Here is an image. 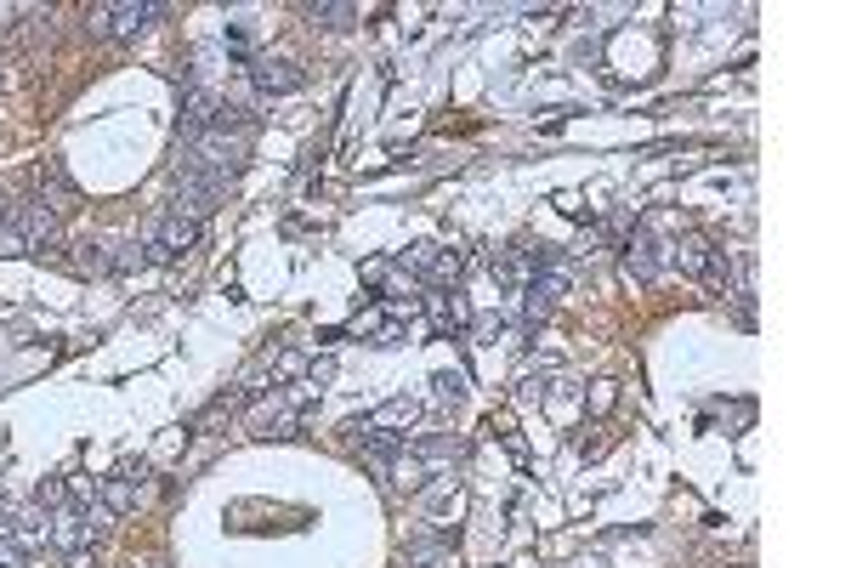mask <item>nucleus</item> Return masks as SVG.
<instances>
[{"label": "nucleus", "instance_id": "obj_23", "mask_svg": "<svg viewBox=\"0 0 851 568\" xmlns=\"http://www.w3.org/2000/svg\"><path fill=\"white\" fill-rule=\"evenodd\" d=\"M69 568H97V551H74V557H69Z\"/></svg>", "mask_w": 851, "mask_h": 568}, {"label": "nucleus", "instance_id": "obj_16", "mask_svg": "<svg viewBox=\"0 0 851 568\" xmlns=\"http://www.w3.org/2000/svg\"><path fill=\"white\" fill-rule=\"evenodd\" d=\"M432 404H437V409L466 404V375H460V369H437V375H432Z\"/></svg>", "mask_w": 851, "mask_h": 568}, {"label": "nucleus", "instance_id": "obj_7", "mask_svg": "<svg viewBox=\"0 0 851 568\" xmlns=\"http://www.w3.org/2000/svg\"><path fill=\"white\" fill-rule=\"evenodd\" d=\"M34 194H40V205L52 211V216H69V211L80 205V187H74V176L63 171V160H45V165L34 171Z\"/></svg>", "mask_w": 851, "mask_h": 568}, {"label": "nucleus", "instance_id": "obj_25", "mask_svg": "<svg viewBox=\"0 0 851 568\" xmlns=\"http://www.w3.org/2000/svg\"><path fill=\"white\" fill-rule=\"evenodd\" d=\"M0 506H7V484H0Z\"/></svg>", "mask_w": 851, "mask_h": 568}, {"label": "nucleus", "instance_id": "obj_17", "mask_svg": "<svg viewBox=\"0 0 851 568\" xmlns=\"http://www.w3.org/2000/svg\"><path fill=\"white\" fill-rule=\"evenodd\" d=\"M472 336H477V347H499V342H506L511 336V329H506V318H472Z\"/></svg>", "mask_w": 851, "mask_h": 568}, {"label": "nucleus", "instance_id": "obj_2", "mask_svg": "<svg viewBox=\"0 0 851 568\" xmlns=\"http://www.w3.org/2000/svg\"><path fill=\"white\" fill-rule=\"evenodd\" d=\"M404 273L426 278V291H448V284H460V273H466V251L443 245V240H421V245L404 251Z\"/></svg>", "mask_w": 851, "mask_h": 568}, {"label": "nucleus", "instance_id": "obj_5", "mask_svg": "<svg viewBox=\"0 0 851 568\" xmlns=\"http://www.w3.org/2000/svg\"><path fill=\"white\" fill-rule=\"evenodd\" d=\"M193 240H199V222H188V216H160L154 222V233H148V256H154V262H176V256H188L193 251Z\"/></svg>", "mask_w": 851, "mask_h": 568}, {"label": "nucleus", "instance_id": "obj_8", "mask_svg": "<svg viewBox=\"0 0 851 568\" xmlns=\"http://www.w3.org/2000/svg\"><path fill=\"white\" fill-rule=\"evenodd\" d=\"M216 125H222V98L211 85H188V98H182V142L205 136Z\"/></svg>", "mask_w": 851, "mask_h": 568}, {"label": "nucleus", "instance_id": "obj_27", "mask_svg": "<svg viewBox=\"0 0 851 568\" xmlns=\"http://www.w3.org/2000/svg\"><path fill=\"white\" fill-rule=\"evenodd\" d=\"M154 568H160V562H154Z\"/></svg>", "mask_w": 851, "mask_h": 568}, {"label": "nucleus", "instance_id": "obj_15", "mask_svg": "<svg viewBox=\"0 0 851 568\" xmlns=\"http://www.w3.org/2000/svg\"><path fill=\"white\" fill-rule=\"evenodd\" d=\"M250 80H256V91H267V98H278V91H295V85H302V69H295V63H256V69H250Z\"/></svg>", "mask_w": 851, "mask_h": 568}, {"label": "nucleus", "instance_id": "obj_12", "mask_svg": "<svg viewBox=\"0 0 851 568\" xmlns=\"http://www.w3.org/2000/svg\"><path fill=\"white\" fill-rule=\"evenodd\" d=\"M563 291H568V267H550V273H534V278H528V302H523L528 324L550 318V307H557V302H563Z\"/></svg>", "mask_w": 851, "mask_h": 568}, {"label": "nucleus", "instance_id": "obj_1", "mask_svg": "<svg viewBox=\"0 0 851 568\" xmlns=\"http://www.w3.org/2000/svg\"><path fill=\"white\" fill-rule=\"evenodd\" d=\"M63 240V216H52L40 200L12 205L0 222V256H29V251H52Z\"/></svg>", "mask_w": 851, "mask_h": 568}, {"label": "nucleus", "instance_id": "obj_24", "mask_svg": "<svg viewBox=\"0 0 851 568\" xmlns=\"http://www.w3.org/2000/svg\"><path fill=\"white\" fill-rule=\"evenodd\" d=\"M579 568H608V562H602V557H585V562H579Z\"/></svg>", "mask_w": 851, "mask_h": 568}, {"label": "nucleus", "instance_id": "obj_11", "mask_svg": "<svg viewBox=\"0 0 851 568\" xmlns=\"http://www.w3.org/2000/svg\"><path fill=\"white\" fill-rule=\"evenodd\" d=\"M250 426H256V433H295V426H302V398H290L284 387H273V398L256 404Z\"/></svg>", "mask_w": 851, "mask_h": 568}, {"label": "nucleus", "instance_id": "obj_21", "mask_svg": "<svg viewBox=\"0 0 851 568\" xmlns=\"http://www.w3.org/2000/svg\"><path fill=\"white\" fill-rule=\"evenodd\" d=\"M307 18H324L330 29H341L346 18H353V7H307Z\"/></svg>", "mask_w": 851, "mask_h": 568}, {"label": "nucleus", "instance_id": "obj_4", "mask_svg": "<svg viewBox=\"0 0 851 568\" xmlns=\"http://www.w3.org/2000/svg\"><path fill=\"white\" fill-rule=\"evenodd\" d=\"M619 262H625V273H630L636 284H654V278L665 273L670 251L659 245V233H647V227H636V233H630V240L619 245Z\"/></svg>", "mask_w": 851, "mask_h": 568}, {"label": "nucleus", "instance_id": "obj_3", "mask_svg": "<svg viewBox=\"0 0 851 568\" xmlns=\"http://www.w3.org/2000/svg\"><path fill=\"white\" fill-rule=\"evenodd\" d=\"M160 12H165L160 0H120V7H97L91 12V29L109 34V40H131V34H142L148 23H154Z\"/></svg>", "mask_w": 851, "mask_h": 568}, {"label": "nucleus", "instance_id": "obj_26", "mask_svg": "<svg viewBox=\"0 0 851 568\" xmlns=\"http://www.w3.org/2000/svg\"><path fill=\"white\" fill-rule=\"evenodd\" d=\"M0 222H7V211H0Z\"/></svg>", "mask_w": 851, "mask_h": 568}, {"label": "nucleus", "instance_id": "obj_18", "mask_svg": "<svg viewBox=\"0 0 851 568\" xmlns=\"http://www.w3.org/2000/svg\"><path fill=\"white\" fill-rule=\"evenodd\" d=\"M488 267H494V278H499V284H517V278H523V256H517V251H494V256H488Z\"/></svg>", "mask_w": 851, "mask_h": 568}, {"label": "nucleus", "instance_id": "obj_20", "mask_svg": "<svg viewBox=\"0 0 851 568\" xmlns=\"http://www.w3.org/2000/svg\"><path fill=\"white\" fill-rule=\"evenodd\" d=\"M142 262H148V251H142V245H120V256H114L109 267H114V273H131V267H142Z\"/></svg>", "mask_w": 851, "mask_h": 568}, {"label": "nucleus", "instance_id": "obj_19", "mask_svg": "<svg viewBox=\"0 0 851 568\" xmlns=\"http://www.w3.org/2000/svg\"><path fill=\"white\" fill-rule=\"evenodd\" d=\"M34 506H45V511L69 506V484H63V478H45V484H40V495H34Z\"/></svg>", "mask_w": 851, "mask_h": 568}, {"label": "nucleus", "instance_id": "obj_13", "mask_svg": "<svg viewBox=\"0 0 851 568\" xmlns=\"http://www.w3.org/2000/svg\"><path fill=\"white\" fill-rule=\"evenodd\" d=\"M421 409H426L421 398H392V404H381V409H375L364 426H369V433H392V438H404L409 426L421 420Z\"/></svg>", "mask_w": 851, "mask_h": 568}, {"label": "nucleus", "instance_id": "obj_14", "mask_svg": "<svg viewBox=\"0 0 851 568\" xmlns=\"http://www.w3.org/2000/svg\"><path fill=\"white\" fill-rule=\"evenodd\" d=\"M670 256H676V267L692 273V278H705V273L716 267V245L705 240V233H681V245H676Z\"/></svg>", "mask_w": 851, "mask_h": 568}, {"label": "nucleus", "instance_id": "obj_22", "mask_svg": "<svg viewBox=\"0 0 851 568\" xmlns=\"http://www.w3.org/2000/svg\"><path fill=\"white\" fill-rule=\"evenodd\" d=\"M307 382H335V358H307Z\"/></svg>", "mask_w": 851, "mask_h": 568}, {"label": "nucleus", "instance_id": "obj_10", "mask_svg": "<svg viewBox=\"0 0 851 568\" xmlns=\"http://www.w3.org/2000/svg\"><path fill=\"white\" fill-rule=\"evenodd\" d=\"M421 313H426V324L437 329V336H455V329H466V324L477 318L460 296H448V291H426V296H421Z\"/></svg>", "mask_w": 851, "mask_h": 568}, {"label": "nucleus", "instance_id": "obj_6", "mask_svg": "<svg viewBox=\"0 0 851 568\" xmlns=\"http://www.w3.org/2000/svg\"><path fill=\"white\" fill-rule=\"evenodd\" d=\"M216 200H222V187H216L205 171H193V165L176 171V216L199 222V216H211V211H216Z\"/></svg>", "mask_w": 851, "mask_h": 568}, {"label": "nucleus", "instance_id": "obj_9", "mask_svg": "<svg viewBox=\"0 0 851 568\" xmlns=\"http://www.w3.org/2000/svg\"><path fill=\"white\" fill-rule=\"evenodd\" d=\"M142 478H148V466L136 460V466H114L103 484H97V500H103L114 517H125L131 506H136V495H142Z\"/></svg>", "mask_w": 851, "mask_h": 568}]
</instances>
